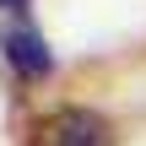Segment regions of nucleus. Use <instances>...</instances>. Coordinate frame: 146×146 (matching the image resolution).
Wrapping results in <instances>:
<instances>
[{
	"instance_id": "nucleus-3",
	"label": "nucleus",
	"mask_w": 146,
	"mask_h": 146,
	"mask_svg": "<svg viewBox=\"0 0 146 146\" xmlns=\"http://www.w3.org/2000/svg\"><path fill=\"white\" fill-rule=\"evenodd\" d=\"M22 5H27V0H0V11H22Z\"/></svg>"
},
{
	"instance_id": "nucleus-2",
	"label": "nucleus",
	"mask_w": 146,
	"mask_h": 146,
	"mask_svg": "<svg viewBox=\"0 0 146 146\" xmlns=\"http://www.w3.org/2000/svg\"><path fill=\"white\" fill-rule=\"evenodd\" d=\"M0 49H5V65H11L22 81H43V76H54V54H49L43 33H38L33 22H11V27L0 33Z\"/></svg>"
},
{
	"instance_id": "nucleus-1",
	"label": "nucleus",
	"mask_w": 146,
	"mask_h": 146,
	"mask_svg": "<svg viewBox=\"0 0 146 146\" xmlns=\"http://www.w3.org/2000/svg\"><path fill=\"white\" fill-rule=\"evenodd\" d=\"M27 146H114V119L87 103H65L33 125Z\"/></svg>"
}]
</instances>
